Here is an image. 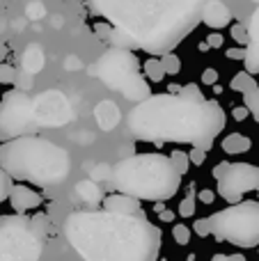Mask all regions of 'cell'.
I'll list each match as a JSON object with an SVG mask.
<instances>
[{"mask_svg":"<svg viewBox=\"0 0 259 261\" xmlns=\"http://www.w3.org/2000/svg\"><path fill=\"white\" fill-rule=\"evenodd\" d=\"M44 14H46V9H44V5H41L39 0H32V3L28 5V9H25V16L32 18V21H37V18H44Z\"/></svg>","mask_w":259,"mask_h":261,"instance_id":"d6a6232c","label":"cell"},{"mask_svg":"<svg viewBox=\"0 0 259 261\" xmlns=\"http://www.w3.org/2000/svg\"><path fill=\"white\" fill-rule=\"evenodd\" d=\"M211 261H248L243 254H214Z\"/></svg>","mask_w":259,"mask_h":261,"instance_id":"60d3db41","label":"cell"},{"mask_svg":"<svg viewBox=\"0 0 259 261\" xmlns=\"http://www.w3.org/2000/svg\"><path fill=\"white\" fill-rule=\"evenodd\" d=\"M255 87H257L255 76H250V73H248V71H239L237 76L232 78V83H229V90L239 92V94H246V92L255 90Z\"/></svg>","mask_w":259,"mask_h":261,"instance_id":"ffe728a7","label":"cell"},{"mask_svg":"<svg viewBox=\"0 0 259 261\" xmlns=\"http://www.w3.org/2000/svg\"><path fill=\"white\" fill-rule=\"evenodd\" d=\"M110 184L117 193L138 202H168L179 193L182 174L163 153H136L110 167Z\"/></svg>","mask_w":259,"mask_h":261,"instance_id":"5b68a950","label":"cell"},{"mask_svg":"<svg viewBox=\"0 0 259 261\" xmlns=\"http://www.w3.org/2000/svg\"><path fill=\"white\" fill-rule=\"evenodd\" d=\"M223 44H225V37L220 35L218 30H214L206 37V46H209V48H223Z\"/></svg>","mask_w":259,"mask_h":261,"instance_id":"d590c367","label":"cell"},{"mask_svg":"<svg viewBox=\"0 0 259 261\" xmlns=\"http://www.w3.org/2000/svg\"><path fill=\"white\" fill-rule=\"evenodd\" d=\"M206 153L209 151H204V149H200V147H193L191 151H188V161H191V165H204Z\"/></svg>","mask_w":259,"mask_h":261,"instance_id":"e575fe53","label":"cell"},{"mask_svg":"<svg viewBox=\"0 0 259 261\" xmlns=\"http://www.w3.org/2000/svg\"><path fill=\"white\" fill-rule=\"evenodd\" d=\"M140 69V60L136 58L133 50L108 48L87 69V76L101 81L108 90L119 92L126 101L142 103L145 99L151 96V90Z\"/></svg>","mask_w":259,"mask_h":261,"instance_id":"8992f818","label":"cell"},{"mask_svg":"<svg viewBox=\"0 0 259 261\" xmlns=\"http://www.w3.org/2000/svg\"><path fill=\"white\" fill-rule=\"evenodd\" d=\"M243 106L248 108V115H252L255 122L259 124V87H255V90H250V92L243 94Z\"/></svg>","mask_w":259,"mask_h":261,"instance_id":"603a6c76","label":"cell"},{"mask_svg":"<svg viewBox=\"0 0 259 261\" xmlns=\"http://www.w3.org/2000/svg\"><path fill=\"white\" fill-rule=\"evenodd\" d=\"M257 193H259V190H257Z\"/></svg>","mask_w":259,"mask_h":261,"instance_id":"bcb514c9","label":"cell"},{"mask_svg":"<svg viewBox=\"0 0 259 261\" xmlns=\"http://www.w3.org/2000/svg\"><path fill=\"white\" fill-rule=\"evenodd\" d=\"M103 179H110V167L108 165H96L92 170V181H103Z\"/></svg>","mask_w":259,"mask_h":261,"instance_id":"8d00e7d4","label":"cell"},{"mask_svg":"<svg viewBox=\"0 0 259 261\" xmlns=\"http://www.w3.org/2000/svg\"><path fill=\"white\" fill-rule=\"evenodd\" d=\"M7 58V48H5V44H0V62Z\"/></svg>","mask_w":259,"mask_h":261,"instance_id":"f6af8a7d","label":"cell"},{"mask_svg":"<svg viewBox=\"0 0 259 261\" xmlns=\"http://www.w3.org/2000/svg\"><path fill=\"white\" fill-rule=\"evenodd\" d=\"M206 0H87L96 16L122 28L138 48L151 55L172 53L200 23Z\"/></svg>","mask_w":259,"mask_h":261,"instance_id":"3957f363","label":"cell"},{"mask_svg":"<svg viewBox=\"0 0 259 261\" xmlns=\"http://www.w3.org/2000/svg\"><path fill=\"white\" fill-rule=\"evenodd\" d=\"M64 236L83 261H159L161 229L142 213L73 211L64 220Z\"/></svg>","mask_w":259,"mask_h":261,"instance_id":"7a4b0ae2","label":"cell"},{"mask_svg":"<svg viewBox=\"0 0 259 261\" xmlns=\"http://www.w3.org/2000/svg\"><path fill=\"white\" fill-rule=\"evenodd\" d=\"M101 204H103V211L115 213V216H138V213H142L140 202L136 197H128V195L122 193L106 195Z\"/></svg>","mask_w":259,"mask_h":261,"instance_id":"9a60e30c","label":"cell"},{"mask_svg":"<svg viewBox=\"0 0 259 261\" xmlns=\"http://www.w3.org/2000/svg\"><path fill=\"white\" fill-rule=\"evenodd\" d=\"M243 64H246V71L250 73V76H257L259 73V50L255 46L248 44L246 46V58H243Z\"/></svg>","mask_w":259,"mask_h":261,"instance_id":"cb8c5ba5","label":"cell"},{"mask_svg":"<svg viewBox=\"0 0 259 261\" xmlns=\"http://www.w3.org/2000/svg\"><path fill=\"white\" fill-rule=\"evenodd\" d=\"M193 231H195L197 236H202V239H204V236H209L211 231H209V222H206V218H204V220H195V225H193Z\"/></svg>","mask_w":259,"mask_h":261,"instance_id":"74e56055","label":"cell"},{"mask_svg":"<svg viewBox=\"0 0 259 261\" xmlns=\"http://www.w3.org/2000/svg\"><path fill=\"white\" fill-rule=\"evenodd\" d=\"M195 188H191V193L186 195V199H182V204H179V216L182 218H193L195 216Z\"/></svg>","mask_w":259,"mask_h":261,"instance_id":"484cf974","label":"cell"},{"mask_svg":"<svg viewBox=\"0 0 259 261\" xmlns=\"http://www.w3.org/2000/svg\"><path fill=\"white\" fill-rule=\"evenodd\" d=\"M12 186H14L12 176H9L7 172L0 167V202H5V199L9 197V190H12Z\"/></svg>","mask_w":259,"mask_h":261,"instance_id":"1f68e13d","label":"cell"},{"mask_svg":"<svg viewBox=\"0 0 259 261\" xmlns=\"http://www.w3.org/2000/svg\"><path fill=\"white\" fill-rule=\"evenodd\" d=\"M232 37H234V41L237 44H241V46H248V28L246 25H241V23H237V25H232Z\"/></svg>","mask_w":259,"mask_h":261,"instance_id":"836d02e7","label":"cell"},{"mask_svg":"<svg viewBox=\"0 0 259 261\" xmlns=\"http://www.w3.org/2000/svg\"><path fill=\"white\" fill-rule=\"evenodd\" d=\"M94 32L101 41L108 44V48H122V50H140L131 35L122 28H115L110 25L108 21L106 23H94Z\"/></svg>","mask_w":259,"mask_h":261,"instance_id":"7c38bea8","label":"cell"},{"mask_svg":"<svg viewBox=\"0 0 259 261\" xmlns=\"http://www.w3.org/2000/svg\"><path fill=\"white\" fill-rule=\"evenodd\" d=\"M172 239L177 241L179 245H188V241H191V227H186L184 222H177V225L172 227Z\"/></svg>","mask_w":259,"mask_h":261,"instance_id":"f546056e","label":"cell"},{"mask_svg":"<svg viewBox=\"0 0 259 261\" xmlns=\"http://www.w3.org/2000/svg\"><path fill=\"white\" fill-rule=\"evenodd\" d=\"M119 119H122V113H119L117 103L115 101H99V106L94 108V122L96 126H99L101 130H113L117 128Z\"/></svg>","mask_w":259,"mask_h":261,"instance_id":"e0dca14e","label":"cell"},{"mask_svg":"<svg viewBox=\"0 0 259 261\" xmlns=\"http://www.w3.org/2000/svg\"><path fill=\"white\" fill-rule=\"evenodd\" d=\"M227 58L229 60H243V58H246V48H229L227 50Z\"/></svg>","mask_w":259,"mask_h":261,"instance_id":"7bdbcfd3","label":"cell"},{"mask_svg":"<svg viewBox=\"0 0 259 261\" xmlns=\"http://www.w3.org/2000/svg\"><path fill=\"white\" fill-rule=\"evenodd\" d=\"M73 199H78L85 206H96L103 202V193H101L99 184L92 179H83L73 186Z\"/></svg>","mask_w":259,"mask_h":261,"instance_id":"ac0fdd59","label":"cell"},{"mask_svg":"<svg viewBox=\"0 0 259 261\" xmlns=\"http://www.w3.org/2000/svg\"><path fill=\"white\" fill-rule=\"evenodd\" d=\"M200 21H204V25H209L211 30H220V28L232 23V12L223 0H206L204 7H202Z\"/></svg>","mask_w":259,"mask_h":261,"instance_id":"5bb4252c","label":"cell"},{"mask_svg":"<svg viewBox=\"0 0 259 261\" xmlns=\"http://www.w3.org/2000/svg\"><path fill=\"white\" fill-rule=\"evenodd\" d=\"M142 71H145V76L149 78L151 83H161L165 78V71H163V67H161L159 58H147V62L142 64Z\"/></svg>","mask_w":259,"mask_h":261,"instance_id":"44dd1931","label":"cell"},{"mask_svg":"<svg viewBox=\"0 0 259 261\" xmlns=\"http://www.w3.org/2000/svg\"><path fill=\"white\" fill-rule=\"evenodd\" d=\"M202 83H204V85H216V83H218V71H216V69H204V71H202Z\"/></svg>","mask_w":259,"mask_h":261,"instance_id":"f35d334b","label":"cell"},{"mask_svg":"<svg viewBox=\"0 0 259 261\" xmlns=\"http://www.w3.org/2000/svg\"><path fill=\"white\" fill-rule=\"evenodd\" d=\"M223 151L229 153V156H237V153H246L252 149V140L248 135H241V133H229L227 138L223 140Z\"/></svg>","mask_w":259,"mask_h":261,"instance_id":"d6986e66","label":"cell"},{"mask_svg":"<svg viewBox=\"0 0 259 261\" xmlns=\"http://www.w3.org/2000/svg\"><path fill=\"white\" fill-rule=\"evenodd\" d=\"M9 204H12V208L18 213V216H23V213L32 211V208H39L41 206V195L37 193V190H32L30 186L25 184H14L12 190H9Z\"/></svg>","mask_w":259,"mask_h":261,"instance_id":"4fadbf2b","label":"cell"},{"mask_svg":"<svg viewBox=\"0 0 259 261\" xmlns=\"http://www.w3.org/2000/svg\"><path fill=\"white\" fill-rule=\"evenodd\" d=\"M209 231L218 241L237 245V248H255L259 245V202H239L206 218Z\"/></svg>","mask_w":259,"mask_h":261,"instance_id":"ba28073f","label":"cell"},{"mask_svg":"<svg viewBox=\"0 0 259 261\" xmlns=\"http://www.w3.org/2000/svg\"><path fill=\"white\" fill-rule=\"evenodd\" d=\"M232 115H234V119H237V122H243V119L248 117V108H246V106H237V108L232 110Z\"/></svg>","mask_w":259,"mask_h":261,"instance_id":"b9f144b4","label":"cell"},{"mask_svg":"<svg viewBox=\"0 0 259 261\" xmlns=\"http://www.w3.org/2000/svg\"><path fill=\"white\" fill-rule=\"evenodd\" d=\"M46 64V53H44V46L32 41V44L25 46L21 55H18V71H25L30 76H37V73L44 69Z\"/></svg>","mask_w":259,"mask_h":261,"instance_id":"2e32d148","label":"cell"},{"mask_svg":"<svg viewBox=\"0 0 259 261\" xmlns=\"http://www.w3.org/2000/svg\"><path fill=\"white\" fill-rule=\"evenodd\" d=\"M14 85H16V90H21V92H30L32 87H35V76H30V73H25V71H16Z\"/></svg>","mask_w":259,"mask_h":261,"instance_id":"f1b7e54d","label":"cell"},{"mask_svg":"<svg viewBox=\"0 0 259 261\" xmlns=\"http://www.w3.org/2000/svg\"><path fill=\"white\" fill-rule=\"evenodd\" d=\"M170 163H172V167L179 172V174H186L188 167H191V161H188V153L182 151V149H174L172 153H170Z\"/></svg>","mask_w":259,"mask_h":261,"instance_id":"d4e9b609","label":"cell"},{"mask_svg":"<svg viewBox=\"0 0 259 261\" xmlns=\"http://www.w3.org/2000/svg\"><path fill=\"white\" fill-rule=\"evenodd\" d=\"M159 216H161V220H165V222H172L174 220V213L172 211H163V208H161Z\"/></svg>","mask_w":259,"mask_h":261,"instance_id":"ee69618b","label":"cell"},{"mask_svg":"<svg viewBox=\"0 0 259 261\" xmlns=\"http://www.w3.org/2000/svg\"><path fill=\"white\" fill-rule=\"evenodd\" d=\"M197 199H200V202H202V204H214L216 195H214V190L204 188V190H200V193H197Z\"/></svg>","mask_w":259,"mask_h":261,"instance_id":"ab89813d","label":"cell"},{"mask_svg":"<svg viewBox=\"0 0 259 261\" xmlns=\"http://www.w3.org/2000/svg\"><path fill=\"white\" fill-rule=\"evenodd\" d=\"M216 190L229 204H239L246 193L259 190V165L250 163H218L214 167Z\"/></svg>","mask_w":259,"mask_h":261,"instance_id":"30bf717a","label":"cell"},{"mask_svg":"<svg viewBox=\"0 0 259 261\" xmlns=\"http://www.w3.org/2000/svg\"><path fill=\"white\" fill-rule=\"evenodd\" d=\"M179 96L184 99H193V101H204V94H202L200 85L197 83H188V85H179Z\"/></svg>","mask_w":259,"mask_h":261,"instance_id":"4316f807","label":"cell"},{"mask_svg":"<svg viewBox=\"0 0 259 261\" xmlns=\"http://www.w3.org/2000/svg\"><path fill=\"white\" fill-rule=\"evenodd\" d=\"M0 167L12 181H28L39 188L62 184L71 170L67 149L41 135H23L0 144Z\"/></svg>","mask_w":259,"mask_h":261,"instance_id":"277c9868","label":"cell"},{"mask_svg":"<svg viewBox=\"0 0 259 261\" xmlns=\"http://www.w3.org/2000/svg\"><path fill=\"white\" fill-rule=\"evenodd\" d=\"M32 115L41 128H62L73 119L71 103L60 90H46L32 96Z\"/></svg>","mask_w":259,"mask_h":261,"instance_id":"8fae6325","label":"cell"},{"mask_svg":"<svg viewBox=\"0 0 259 261\" xmlns=\"http://www.w3.org/2000/svg\"><path fill=\"white\" fill-rule=\"evenodd\" d=\"M44 218H0V261H39L44 252Z\"/></svg>","mask_w":259,"mask_h":261,"instance_id":"52a82bcc","label":"cell"},{"mask_svg":"<svg viewBox=\"0 0 259 261\" xmlns=\"http://www.w3.org/2000/svg\"><path fill=\"white\" fill-rule=\"evenodd\" d=\"M159 60H161V67H163V71L168 73V76H177V73L182 71V60H179L174 53H163Z\"/></svg>","mask_w":259,"mask_h":261,"instance_id":"7402d4cb","label":"cell"},{"mask_svg":"<svg viewBox=\"0 0 259 261\" xmlns=\"http://www.w3.org/2000/svg\"><path fill=\"white\" fill-rule=\"evenodd\" d=\"M227 124L223 106L214 99L193 101L179 94H151L128 113V133L136 140L165 144H193L204 151Z\"/></svg>","mask_w":259,"mask_h":261,"instance_id":"6da1fadb","label":"cell"},{"mask_svg":"<svg viewBox=\"0 0 259 261\" xmlns=\"http://www.w3.org/2000/svg\"><path fill=\"white\" fill-rule=\"evenodd\" d=\"M248 44L255 46V48L259 50V7L255 9V14L250 16V25H248Z\"/></svg>","mask_w":259,"mask_h":261,"instance_id":"83f0119b","label":"cell"},{"mask_svg":"<svg viewBox=\"0 0 259 261\" xmlns=\"http://www.w3.org/2000/svg\"><path fill=\"white\" fill-rule=\"evenodd\" d=\"M14 78H16V67L0 62V85H14Z\"/></svg>","mask_w":259,"mask_h":261,"instance_id":"4dcf8cb0","label":"cell"},{"mask_svg":"<svg viewBox=\"0 0 259 261\" xmlns=\"http://www.w3.org/2000/svg\"><path fill=\"white\" fill-rule=\"evenodd\" d=\"M39 128L32 115V96L28 92L12 90L0 99V144L23 135H37Z\"/></svg>","mask_w":259,"mask_h":261,"instance_id":"9c48e42d","label":"cell"}]
</instances>
